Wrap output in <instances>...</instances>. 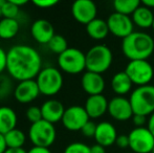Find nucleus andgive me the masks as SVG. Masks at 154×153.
I'll use <instances>...</instances> for the list:
<instances>
[{
	"instance_id": "a878e982",
	"label": "nucleus",
	"mask_w": 154,
	"mask_h": 153,
	"mask_svg": "<svg viewBox=\"0 0 154 153\" xmlns=\"http://www.w3.org/2000/svg\"><path fill=\"white\" fill-rule=\"evenodd\" d=\"M142 2L140 0H114L113 8L116 13L130 16L140 6Z\"/></svg>"
},
{
	"instance_id": "5701e85b",
	"label": "nucleus",
	"mask_w": 154,
	"mask_h": 153,
	"mask_svg": "<svg viewBox=\"0 0 154 153\" xmlns=\"http://www.w3.org/2000/svg\"><path fill=\"white\" fill-rule=\"evenodd\" d=\"M86 33L93 40H103L110 34L107 21L95 18L86 25Z\"/></svg>"
},
{
	"instance_id": "a211bd4d",
	"label": "nucleus",
	"mask_w": 154,
	"mask_h": 153,
	"mask_svg": "<svg viewBox=\"0 0 154 153\" xmlns=\"http://www.w3.org/2000/svg\"><path fill=\"white\" fill-rule=\"evenodd\" d=\"M108 103L109 101L103 94L89 96L86 99L84 108L89 118H100L108 112Z\"/></svg>"
},
{
	"instance_id": "a18cd8bd",
	"label": "nucleus",
	"mask_w": 154,
	"mask_h": 153,
	"mask_svg": "<svg viewBox=\"0 0 154 153\" xmlns=\"http://www.w3.org/2000/svg\"><path fill=\"white\" fill-rule=\"evenodd\" d=\"M152 29H153V31H154V22H153V25H152Z\"/></svg>"
},
{
	"instance_id": "58836bf2",
	"label": "nucleus",
	"mask_w": 154,
	"mask_h": 153,
	"mask_svg": "<svg viewBox=\"0 0 154 153\" xmlns=\"http://www.w3.org/2000/svg\"><path fill=\"white\" fill-rule=\"evenodd\" d=\"M147 128L149 129L151 133L154 136V113H152L150 116L148 118V123H147Z\"/></svg>"
},
{
	"instance_id": "de8ad7c7",
	"label": "nucleus",
	"mask_w": 154,
	"mask_h": 153,
	"mask_svg": "<svg viewBox=\"0 0 154 153\" xmlns=\"http://www.w3.org/2000/svg\"><path fill=\"white\" fill-rule=\"evenodd\" d=\"M127 153H133V152H127Z\"/></svg>"
},
{
	"instance_id": "6e6552de",
	"label": "nucleus",
	"mask_w": 154,
	"mask_h": 153,
	"mask_svg": "<svg viewBox=\"0 0 154 153\" xmlns=\"http://www.w3.org/2000/svg\"><path fill=\"white\" fill-rule=\"evenodd\" d=\"M125 72L131 82L136 86L149 85L154 77L153 66L148 60H134L129 61L126 65Z\"/></svg>"
},
{
	"instance_id": "dca6fc26",
	"label": "nucleus",
	"mask_w": 154,
	"mask_h": 153,
	"mask_svg": "<svg viewBox=\"0 0 154 153\" xmlns=\"http://www.w3.org/2000/svg\"><path fill=\"white\" fill-rule=\"evenodd\" d=\"M81 86L88 96H97L103 94L106 83L102 75L85 72L81 78Z\"/></svg>"
},
{
	"instance_id": "37998d69",
	"label": "nucleus",
	"mask_w": 154,
	"mask_h": 153,
	"mask_svg": "<svg viewBox=\"0 0 154 153\" xmlns=\"http://www.w3.org/2000/svg\"><path fill=\"white\" fill-rule=\"evenodd\" d=\"M11 1H12L15 5L18 6V8H20V6H22V5H24V4L27 3L26 0H11Z\"/></svg>"
},
{
	"instance_id": "423d86ee",
	"label": "nucleus",
	"mask_w": 154,
	"mask_h": 153,
	"mask_svg": "<svg viewBox=\"0 0 154 153\" xmlns=\"http://www.w3.org/2000/svg\"><path fill=\"white\" fill-rule=\"evenodd\" d=\"M29 139L36 147L49 148L57 139L56 127L44 120L39 121L29 127Z\"/></svg>"
},
{
	"instance_id": "7ed1b4c3",
	"label": "nucleus",
	"mask_w": 154,
	"mask_h": 153,
	"mask_svg": "<svg viewBox=\"0 0 154 153\" xmlns=\"http://www.w3.org/2000/svg\"><path fill=\"white\" fill-rule=\"evenodd\" d=\"M113 61L112 51L107 45L97 44L86 53V69L95 74H104L110 68Z\"/></svg>"
},
{
	"instance_id": "7c9ffc66",
	"label": "nucleus",
	"mask_w": 154,
	"mask_h": 153,
	"mask_svg": "<svg viewBox=\"0 0 154 153\" xmlns=\"http://www.w3.org/2000/svg\"><path fill=\"white\" fill-rule=\"evenodd\" d=\"M26 118L29 122H31L32 124L39 122V121L43 120L42 118V112H41V107L38 106H31L27 108L26 112H25Z\"/></svg>"
},
{
	"instance_id": "393cba45",
	"label": "nucleus",
	"mask_w": 154,
	"mask_h": 153,
	"mask_svg": "<svg viewBox=\"0 0 154 153\" xmlns=\"http://www.w3.org/2000/svg\"><path fill=\"white\" fill-rule=\"evenodd\" d=\"M6 147L10 149H19L23 148L25 142H26V135L22 130L18 128H15L11 130L4 135Z\"/></svg>"
},
{
	"instance_id": "f257e3e1",
	"label": "nucleus",
	"mask_w": 154,
	"mask_h": 153,
	"mask_svg": "<svg viewBox=\"0 0 154 153\" xmlns=\"http://www.w3.org/2000/svg\"><path fill=\"white\" fill-rule=\"evenodd\" d=\"M42 70V58L31 45L16 44L8 50L6 72L18 82L36 79Z\"/></svg>"
},
{
	"instance_id": "79ce46f5",
	"label": "nucleus",
	"mask_w": 154,
	"mask_h": 153,
	"mask_svg": "<svg viewBox=\"0 0 154 153\" xmlns=\"http://www.w3.org/2000/svg\"><path fill=\"white\" fill-rule=\"evenodd\" d=\"M142 4L149 8L150 10L154 8V0H144V1H142Z\"/></svg>"
},
{
	"instance_id": "6ab92c4d",
	"label": "nucleus",
	"mask_w": 154,
	"mask_h": 153,
	"mask_svg": "<svg viewBox=\"0 0 154 153\" xmlns=\"http://www.w3.org/2000/svg\"><path fill=\"white\" fill-rule=\"evenodd\" d=\"M65 107L60 101L51 99V100L45 101L41 105V112H42V118L46 122L51 124H56L61 122L62 118L65 112Z\"/></svg>"
},
{
	"instance_id": "a19ab883",
	"label": "nucleus",
	"mask_w": 154,
	"mask_h": 153,
	"mask_svg": "<svg viewBox=\"0 0 154 153\" xmlns=\"http://www.w3.org/2000/svg\"><path fill=\"white\" fill-rule=\"evenodd\" d=\"M4 153H27V151L25 149H23V148H19V149H10V148H8Z\"/></svg>"
},
{
	"instance_id": "1a4fd4ad",
	"label": "nucleus",
	"mask_w": 154,
	"mask_h": 153,
	"mask_svg": "<svg viewBox=\"0 0 154 153\" xmlns=\"http://www.w3.org/2000/svg\"><path fill=\"white\" fill-rule=\"evenodd\" d=\"M129 148L133 153H151L154 148V136L147 127L134 128L128 134Z\"/></svg>"
},
{
	"instance_id": "39448f33",
	"label": "nucleus",
	"mask_w": 154,
	"mask_h": 153,
	"mask_svg": "<svg viewBox=\"0 0 154 153\" xmlns=\"http://www.w3.org/2000/svg\"><path fill=\"white\" fill-rule=\"evenodd\" d=\"M40 93L46 96H53L59 93L63 87L64 79L60 69L53 66L42 68L36 78Z\"/></svg>"
},
{
	"instance_id": "4c0bfd02",
	"label": "nucleus",
	"mask_w": 154,
	"mask_h": 153,
	"mask_svg": "<svg viewBox=\"0 0 154 153\" xmlns=\"http://www.w3.org/2000/svg\"><path fill=\"white\" fill-rule=\"evenodd\" d=\"M90 152L91 153H106L105 147L99 145V144H95L90 147Z\"/></svg>"
},
{
	"instance_id": "c9c22d12",
	"label": "nucleus",
	"mask_w": 154,
	"mask_h": 153,
	"mask_svg": "<svg viewBox=\"0 0 154 153\" xmlns=\"http://www.w3.org/2000/svg\"><path fill=\"white\" fill-rule=\"evenodd\" d=\"M6 63H8V51H5L0 46V75L4 70H6Z\"/></svg>"
},
{
	"instance_id": "4468645a",
	"label": "nucleus",
	"mask_w": 154,
	"mask_h": 153,
	"mask_svg": "<svg viewBox=\"0 0 154 153\" xmlns=\"http://www.w3.org/2000/svg\"><path fill=\"white\" fill-rule=\"evenodd\" d=\"M13 93L16 101L20 104H29L41 94L36 79L18 82Z\"/></svg>"
},
{
	"instance_id": "49530a36",
	"label": "nucleus",
	"mask_w": 154,
	"mask_h": 153,
	"mask_svg": "<svg viewBox=\"0 0 154 153\" xmlns=\"http://www.w3.org/2000/svg\"><path fill=\"white\" fill-rule=\"evenodd\" d=\"M151 153H154V148H153V150H152V152H151Z\"/></svg>"
},
{
	"instance_id": "ddd939ff",
	"label": "nucleus",
	"mask_w": 154,
	"mask_h": 153,
	"mask_svg": "<svg viewBox=\"0 0 154 153\" xmlns=\"http://www.w3.org/2000/svg\"><path fill=\"white\" fill-rule=\"evenodd\" d=\"M108 113L112 118L120 122H125L134 115L129 99L125 96H114L108 103Z\"/></svg>"
},
{
	"instance_id": "0eeeda50",
	"label": "nucleus",
	"mask_w": 154,
	"mask_h": 153,
	"mask_svg": "<svg viewBox=\"0 0 154 153\" xmlns=\"http://www.w3.org/2000/svg\"><path fill=\"white\" fill-rule=\"evenodd\" d=\"M58 66L66 74H81L86 69V54L79 48L69 47L63 54L58 56Z\"/></svg>"
},
{
	"instance_id": "f8f14e48",
	"label": "nucleus",
	"mask_w": 154,
	"mask_h": 153,
	"mask_svg": "<svg viewBox=\"0 0 154 153\" xmlns=\"http://www.w3.org/2000/svg\"><path fill=\"white\" fill-rule=\"evenodd\" d=\"M71 14L75 21L87 25L97 18V4L91 0H77L71 5Z\"/></svg>"
},
{
	"instance_id": "473e14b6",
	"label": "nucleus",
	"mask_w": 154,
	"mask_h": 153,
	"mask_svg": "<svg viewBox=\"0 0 154 153\" xmlns=\"http://www.w3.org/2000/svg\"><path fill=\"white\" fill-rule=\"evenodd\" d=\"M57 3V0H35L32 1V4L39 8H51Z\"/></svg>"
},
{
	"instance_id": "20e7f679",
	"label": "nucleus",
	"mask_w": 154,
	"mask_h": 153,
	"mask_svg": "<svg viewBox=\"0 0 154 153\" xmlns=\"http://www.w3.org/2000/svg\"><path fill=\"white\" fill-rule=\"evenodd\" d=\"M129 101L134 115L150 116L154 113V85L136 87L130 93Z\"/></svg>"
},
{
	"instance_id": "c03bdc74",
	"label": "nucleus",
	"mask_w": 154,
	"mask_h": 153,
	"mask_svg": "<svg viewBox=\"0 0 154 153\" xmlns=\"http://www.w3.org/2000/svg\"><path fill=\"white\" fill-rule=\"evenodd\" d=\"M3 1L4 0H0V16H1V6H2V4H3Z\"/></svg>"
},
{
	"instance_id": "2f4dec72",
	"label": "nucleus",
	"mask_w": 154,
	"mask_h": 153,
	"mask_svg": "<svg viewBox=\"0 0 154 153\" xmlns=\"http://www.w3.org/2000/svg\"><path fill=\"white\" fill-rule=\"evenodd\" d=\"M95 131H97V124L91 120H89L85 124V126L82 128L81 132L85 137H94Z\"/></svg>"
},
{
	"instance_id": "aec40b11",
	"label": "nucleus",
	"mask_w": 154,
	"mask_h": 153,
	"mask_svg": "<svg viewBox=\"0 0 154 153\" xmlns=\"http://www.w3.org/2000/svg\"><path fill=\"white\" fill-rule=\"evenodd\" d=\"M18 118L13 108L8 106L0 107V134L5 135L11 130L16 128Z\"/></svg>"
},
{
	"instance_id": "9d476101",
	"label": "nucleus",
	"mask_w": 154,
	"mask_h": 153,
	"mask_svg": "<svg viewBox=\"0 0 154 153\" xmlns=\"http://www.w3.org/2000/svg\"><path fill=\"white\" fill-rule=\"evenodd\" d=\"M106 21H107L109 33L112 34L114 37L125 39L134 32V23L131 17L129 16L114 12L108 16V19Z\"/></svg>"
},
{
	"instance_id": "4be33fe9",
	"label": "nucleus",
	"mask_w": 154,
	"mask_h": 153,
	"mask_svg": "<svg viewBox=\"0 0 154 153\" xmlns=\"http://www.w3.org/2000/svg\"><path fill=\"white\" fill-rule=\"evenodd\" d=\"M133 83L131 82L130 78L124 72H116L111 79V88L113 92L119 96H124L130 92Z\"/></svg>"
},
{
	"instance_id": "72a5a7b5",
	"label": "nucleus",
	"mask_w": 154,
	"mask_h": 153,
	"mask_svg": "<svg viewBox=\"0 0 154 153\" xmlns=\"http://www.w3.org/2000/svg\"><path fill=\"white\" fill-rule=\"evenodd\" d=\"M132 123L135 126V128L138 127H145V125L148 123V118L145 115H134L132 116Z\"/></svg>"
},
{
	"instance_id": "f3484780",
	"label": "nucleus",
	"mask_w": 154,
	"mask_h": 153,
	"mask_svg": "<svg viewBox=\"0 0 154 153\" xmlns=\"http://www.w3.org/2000/svg\"><path fill=\"white\" fill-rule=\"evenodd\" d=\"M116 139H118V131L113 124L107 121L97 124V131L94 134V139L97 144L105 148L110 147L116 144Z\"/></svg>"
},
{
	"instance_id": "412c9836",
	"label": "nucleus",
	"mask_w": 154,
	"mask_h": 153,
	"mask_svg": "<svg viewBox=\"0 0 154 153\" xmlns=\"http://www.w3.org/2000/svg\"><path fill=\"white\" fill-rule=\"evenodd\" d=\"M131 19L134 25L140 27V29H150L152 27L154 22V14L152 10L147 6L140 4V6L132 14Z\"/></svg>"
},
{
	"instance_id": "e433bc0d",
	"label": "nucleus",
	"mask_w": 154,
	"mask_h": 153,
	"mask_svg": "<svg viewBox=\"0 0 154 153\" xmlns=\"http://www.w3.org/2000/svg\"><path fill=\"white\" fill-rule=\"evenodd\" d=\"M27 153H51L49 148H43V147H36L32 146L31 149L27 151Z\"/></svg>"
},
{
	"instance_id": "c85d7f7f",
	"label": "nucleus",
	"mask_w": 154,
	"mask_h": 153,
	"mask_svg": "<svg viewBox=\"0 0 154 153\" xmlns=\"http://www.w3.org/2000/svg\"><path fill=\"white\" fill-rule=\"evenodd\" d=\"M12 78L6 77L4 75H0V100L6 98L10 96L13 90V84H12Z\"/></svg>"
},
{
	"instance_id": "2eb2a0df",
	"label": "nucleus",
	"mask_w": 154,
	"mask_h": 153,
	"mask_svg": "<svg viewBox=\"0 0 154 153\" xmlns=\"http://www.w3.org/2000/svg\"><path fill=\"white\" fill-rule=\"evenodd\" d=\"M31 35L39 44H48L51 38L56 35L53 24L46 19H37L31 26Z\"/></svg>"
},
{
	"instance_id": "bb28decb",
	"label": "nucleus",
	"mask_w": 154,
	"mask_h": 153,
	"mask_svg": "<svg viewBox=\"0 0 154 153\" xmlns=\"http://www.w3.org/2000/svg\"><path fill=\"white\" fill-rule=\"evenodd\" d=\"M47 46H48L49 50H51V53L56 54V55H58V56H60L61 54L64 53L66 49L69 48L68 43H67V40L65 39V37H63L62 35H58V34H56V35L51 38V40L48 42Z\"/></svg>"
},
{
	"instance_id": "cd10ccee",
	"label": "nucleus",
	"mask_w": 154,
	"mask_h": 153,
	"mask_svg": "<svg viewBox=\"0 0 154 153\" xmlns=\"http://www.w3.org/2000/svg\"><path fill=\"white\" fill-rule=\"evenodd\" d=\"M19 10H20V8L15 5L11 0H4L1 6V16L3 18L17 19L19 15Z\"/></svg>"
},
{
	"instance_id": "ea45409f",
	"label": "nucleus",
	"mask_w": 154,
	"mask_h": 153,
	"mask_svg": "<svg viewBox=\"0 0 154 153\" xmlns=\"http://www.w3.org/2000/svg\"><path fill=\"white\" fill-rule=\"evenodd\" d=\"M8 149L6 147V143L5 139H4V135L0 134V153H4Z\"/></svg>"
},
{
	"instance_id": "f704fd0d",
	"label": "nucleus",
	"mask_w": 154,
	"mask_h": 153,
	"mask_svg": "<svg viewBox=\"0 0 154 153\" xmlns=\"http://www.w3.org/2000/svg\"><path fill=\"white\" fill-rule=\"evenodd\" d=\"M116 145L121 149L129 148V137L127 134H121L118 135V139L116 141Z\"/></svg>"
},
{
	"instance_id": "b1692460",
	"label": "nucleus",
	"mask_w": 154,
	"mask_h": 153,
	"mask_svg": "<svg viewBox=\"0 0 154 153\" xmlns=\"http://www.w3.org/2000/svg\"><path fill=\"white\" fill-rule=\"evenodd\" d=\"M20 25L17 19L2 18L0 20V38L10 40L17 36L19 33Z\"/></svg>"
},
{
	"instance_id": "f03ea898",
	"label": "nucleus",
	"mask_w": 154,
	"mask_h": 153,
	"mask_svg": "<svg viewBox=\"0 0 154 153\" xmlns=\"http://www.w3.org/2000/svg\"><path fill=\"white\" fill-rule=\"evenodd\" d=\"M122 51L129 61L147 60L154 51V40L145 32H133L123 39Z\"/></svg>"
},
{
	"instance_id": "9b49d317",
	"label": "nucleus",
	"mask_w": 154,
	"mask_h": 153,
	"mask_svg": "<svg viewBox=\"0 0 154 153\" xmlns=\"http://www.w3.org/2000/svg\"><path fill=\"white\" fill-rule=\"evenodd\" d=\"M89 116L85 108L79 105H72L65 109L64 115L62 118V124L65 129L69 131H81L89 121Z\"/></svg>"
},
{
	"instance_id": "c756f323",
	"label": "nucleus",
	"mask_w": 154,
	"mask_h": 153,
	"mask_svg": "<svg viewBox=\"0 0 154 153\" xmlns=\"http://www.w3.org/2000/svg\"><path fill=\"white\" fill-rule=\"evenodd\" d=\"M63 153H91L90 147L81 142H73L67 145Z\"/></svg>"
}]
</instances>
